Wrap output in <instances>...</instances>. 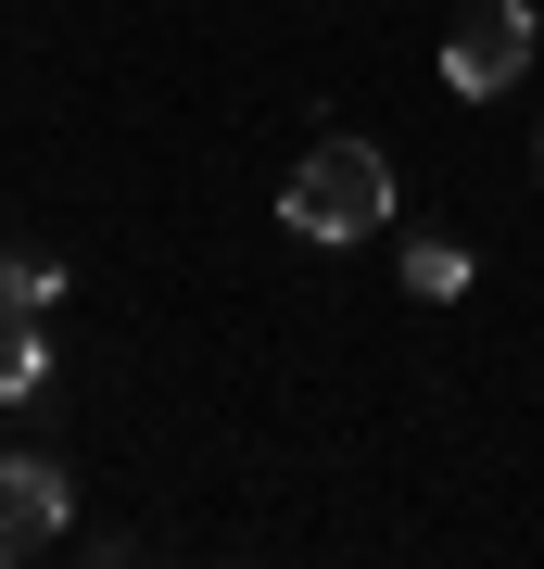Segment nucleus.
Instances as JSON below:
<instances>
[{"label":"nucleus","mask_w":544,"mask_h":569,"mask_svg":"<svg viewBox=\"0 0 544 569\" xmlns=\"http://www.w3.org/2000/svg\"><path fill=\"white\" fill-rule=\"evenodd\" d=\"M39 380H51V342H39V317H0V406H26Z\"/></svg>","instance_id":"20e7f679"},{"label":"nucleus","mask_w":544,"mask_h":569,"mask_svg":"<svg viewBox=\"0 0 544 569\" xmlns=\"http://www.w3.org/2000/svg\"><path fill=\"white\" fill-rule=\"evenodd\" d=\"M279 216H291V241H367V228H393V164L367 140H317L291 164Z\"/></svg>","instance_id":"f257e3e1"},{"label":"nucleus","mask_w":544,"mask_h":569,"mask_svg":"<svg viewBox=\"0 0 544 569\" xmlns=\"http://www.w3.org/2000/svg\"><path fill=\"white\" fill-rule=\"evenodd\" d=\"M532 164H544V140H532Z\"/></svg>","instance_id":"0eeeda50"},{"label":"nucleus","mask_w":544,"mask_h":569,"mask_svg":"<svg viewBox=\"0 0 544 569\" xmlns=\"http://www.w3.org/2000/svg\"><path fill=\"white\" fill-rule=\"evenodd\" d=\"M405 291H418V305H456V291H468V253L456 241H405Z\"/></svg>","instance_id":"423d86ee"},{"label":"nucleus","mask_w":544,"mask_h":569,"mask_svg":"<svg viewBox=\"0 0 544 569\" xmlns=\"http://www.w3.org/2000/svg\"><path fill=\"white\" fill-rule=\"evenodd\" d=\"M51 291H63L51 253H0V317H51Z\"/></svg>","instance_id":"39448f33"},{"label":"nucleus","mask_w":544,"mask_h":569,"mask_svg":"<svg viewBox=\"0 0 544 569\" xmlns=\"http://www.w3.org/2000/svg\"><path fill=\"white\" fill-rule=\"evenodd\" d=\"M532 51H544V26L520 13V0H468V13L444 26V89L456 102H494L506 77H532Z\"/></svg>","instance_id":"f03ea898"},{"label":"nucleus","mask_w":544,"mask_h":569,"mask_svg":"<svg viewBox=\"0 0 544 569\" xmlns=\"http://www.w3.org/2000/svg\"><path fill=\"white\" fill-rule=\"evenodd\" d=\"M63 507H77V481H63L51 456H0V569L39 557L51 531H63Z\"/></svg>","instance_id":"7ed1b4c3"}]
</instances>
